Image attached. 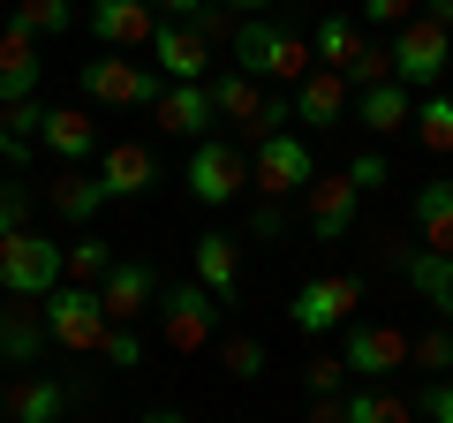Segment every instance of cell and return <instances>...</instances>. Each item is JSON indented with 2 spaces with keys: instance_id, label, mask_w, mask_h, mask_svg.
<instances>
[{
  "instance_id": "6da1fadb",
  "label": "cell",
  "mask_w": 453,
  "mask_h": 423,
  "mask_svg": "<svg viewBox=\"0 0 453 423\" xmlns=\"http://www.w3.org/2000/svg\"><path fill=\"white\" fill-rule=\"evenodd\" d=\"M226 61L242 68L250 83H280V91H295V83L310 76V38L295 31V23H273V16H250L234 23V38H226Z\"/></svg>"
},
{
  "instance_id": "7a4b0ae2",
  "label": "cell",
  "mask_w": 453,
  "mask_h": 423,
  "mask_svg": "<svg viewBox=\"0 0 453 423\" xmlns=\"http://www.w3.org/2000/svg\"><path fill=\"white\" fill-rule=\"evenodd\" d=\"M83 98L91 106H106V114H151L166 91V76L144 61V53H98V61H83Z\"/></svg>"
},
{
  "instance_id": "3957f363",
  "label": "cell",
  "mask_w": 453,
  "mask_h": 423,
  "mask_svg": "<svg viewBox=\"0 0 453 423\" xmlns=\"http://www.w3.org/2000/svg\"><path fill=\"white\" fill-rule=\"evenodd\" d=\"M61 280H68V242H46L38 227L0 242V288L16 295V303H46Z\"/></svg>"
},
{
  "instance_id": "277c9868",
  "label": "cell",
  "mask_w": 453,
  "mask_h": 423,
  "mask_svg": "<svg viewBox=\"0 0 453 423\" xmlns=\"http://www.w3.org/2000/svg\"><path fill=\"white\" fill-rule=\"evenodd\" d=\"M386 53H393V83H408V91H438L453 76V31L431 16H408Z\"/></svg>"
},
{
  "instance_id": "5b68a950",
  "label": "cell",
  "mask_w": 453,
  "mask_h": 423,
  "mask_svg": "<svg viewBox=\"0 0 453 423\" xmlns=\"http://www.w3.org/2000/svg\"><path fill=\"white\" fill-rule=\"evenodd\" d=\"M38 318H46V341L68 348V356H98V341H106V303H98V288H76V280H61V288L38 303Z\"/></svg>"
},
{
  "instance_id": "8992f818",
  "label": "cell",
  "mask_w": 453,
  "mask_h": 423,
  "mask_svg": "<svg viewBox=\"0 0 453 423\" xmlns=\"http://www.w3.org/2000/svg\"><path fill=\"white\" fill-rule=\"evenodd\" d=\"M219 295H204L196 280H166L159 288V333L174 356H196V348H211V333H219Z\"/></svg>"
},
{
  "instance_id": "52a82bcc",
  "label": "cell",
  "mask_w": 453,
  "mask_h": 423,
  "mask_svg": "<svg viewBox=\"0 0 453 423\" xmlns=\"http://www.w3.org/2000/svg\"><path fill=\"white\" fill-rule=\"evenodd\" d=\"M356 303H363V280H356V273H318V280H303V288H295L288 326L310 333V341H325V333H340L348 318H356Z\"/></svg>"
},
{
  "instance_id": "ba28073f",
  "label": "cell",
  "mask_w": 453,
  "mask_h": 423,
  "mask_svg": "<svg viewBox=\"0 0 453 423\" xmlns=\"http://www.w3.org/2000/svg\"><path fill=\"white\" fill-rule=\"evenodd\" d=\"M310 181H318V151H310L303 136H265V144H250V189L257 196L288 204V196H303Z\"/></svg>"
},
{
  "instance_id": "9c48e42d",
  "label": "cell",
  "mask_w": 453,
  "mask_h": 423,
  "mask_svg": "<svg viewBox=\"0 0 453 423\" xmlns=\"http://www.w3.org/2000/svg\"><path fill=\"white\" fill-rule=\"evenodd\" d=\"M250 189V144H234V136H204V144L189 151V196L204 212L234 204V196Z\"/></svg>"
},
{
  "instance_id": "30bf717a",
  "label": "cell",
  "mask_w": 453,
  "mask_h": 423,
  "mask_svg": "<svg viewBox=\"0 0 453 423\" xmlns=\"http://www.w3.org/2000/svg\"><path fill=\"white\" fill-rule=\"evenodd\" d=\"M83 23H91L98 53H144L151 31H159V8H151V0H91Z\"/></svg>"
},
{
  "instance_id": "8fae6325",
  "label": "cell",
  "mask_w": 453,
  "mask_h": 423,
  "mask_svg": "<svg viewBox=\"0 0 453 423\" xmlns=\"http://www.w3.org/2000/svg\"><path fill=\"white\" fill-rule=\"evenodd\" d=\"M386 265L438 310V326H453V258H438V250H423V242H416V250H408V242H386Z\"/></svg>"
},
{
  "instance_id": "7c38bea8",
  "label": "cell",
  "mask_w": 453,
  "mask_h": 423,
  "mask_svg": "<svg viewBox=\"0 0 453 423\" xmlns=\"http://www.w3.org/2000/svg\"><path fill=\"white\" fill-rule=\"evenodd\" d=\"M295 121L303 129H348L356 121V91H348V76H333V68H310L303 83H295Z\"/></svg>"
},
{
  "instance_id": "4fadbf2b",
  "label": "cell",
  "mask_w": 453,
  "mask_h": 423,
  "mask_svg": "<svg viewBox=\"0 0 453 423\" xmlns=\"http://www.w3.org/2000/svg\"><path fill=\"white\" fill-rule=\"evenodd\" d=\"M348 341H340V363L356 378H393L408 371V333L401 326H340Z\"/></svg>"
},
{
  "instance_id": "5bb4252c",
  "label": "cell",
  "mask_w": 453,
  "mask_h": 423,
  "mask_svg": "<svg viewBox=\"0 0 453 423\" xmlns=\"http://www.w3.org/2000/svg\"><path fill=\"white\" fill-rule=\"evenodd\" d=\"M356 212H363V189L348 174H325V181H310V189H303V219H310L318 242H348Z\"/></svg>"
},
{
  "instance_id": "9a60e30c",
  "label": "cell",
  "mask_w": 453,
  "mask_h": 423,
  "mask_svg": "<svg viewBox=\"0 0 453 423\" xmlns=\"http://www.w3.org/2000/svg\"><path fill=\"white\" fill-rule=\"evenodd\" d=\"M144 61L159 68L166 83H204V76H211V46L189 31V23H159L151 46H144Z\"/></svg>"
},
{
  "instance_id": "2e32d148",
  "label": "cell",
  "mask_w": 453,
  "mask_h": 423,
  "mask_svg": "<svg viewBox=\"0 0 453 423\" xmlns=\"http://www.w3.org/2000/svg\"><path fill=\"white\" fill-rule=\"evenodd\" d=\"M106 204H113V196H106V181H98V166H61V174L46 181V212H53V219H68L76 235L91 227Z\"/></svg>"
},
{
  "instance_id": "e0dca14e",
  "label": "cell",
  "mask_w": 453,
  "mask_h": 423,
  "mask_svg": "<svg viewBox=\"0 0 453 423\" xmlns=\"http://www.w3.org/2000/svg\"><path fill=\"white\" fill-rule=\"evenodd\" d=\"M38 83H46V46H38L31 31H0V106H23V98H38Z\"/></svg>"
},
{
  "instance_id": "ac0fdd59",
  "label": "cell",
  "mask_w": 453,
  "mask_h": 423,
  "mask_svg": "<svg viewBox=\"0 0 453 423\" xmlns=\"http://www.w3.org/2000/svg\"><path fill=\"white\" fill-rule=\"evenodd\" d=\"M98 303H106L113 326H129V318H144V310H159V273H151L144 258H121L106 273V288H98Z\"/></svg>"
},
{
  "instance_id": "d6986e66",
  "label": "cell",
  "mask_w": 453,
  "mask_h": 423,
  "mask_svg": "<svg viewBox=\"0 0 453 423\" xmlns=\"http://www.w3.org/2000/svg\"><path fill=\"white\" fill-rule=\"evenodd\" d=\"M189 265H196V288L204 295H219V303H234V288H242V250H234V235H219V227H204L189 242Z\"/></svg>"
},
{
  "instance_id": "ffe728a7",
  "label": "cell",
  "mask_w": 453,
  "mask_h": 423,
  "mask_svg": "<svg viewBox=\"0 0 453 423\" xmlns=\"http://www.w3.org/2000/svg\"><path fill=\"white\" fill-rule=\"evenodd\" d=\"M38 144H46L61 166H91V159H98V121H91V106H46Z\"/></svg>"
},
{
  "instance_id": "44dd1931",
  "label": "cell",
  "mask_w": 453,
  "mask_h": 423,
  "mask_svg": "<svg viewBox=\"0 0 453 423\" xmlns=\"http://www.w3.org/2000/svg\"><path fill=\"white\" fill-rule=\"evenodd\" d=\"M151 121H159L166 136H189V144H204L219 114H211V91H204V83H166L159 106H151Z\"/></svg>"
},
{
  "instance_id": "7402d4cb",
  "label": "cell",
  "mask_w": 453,
  "mask_h": 423,
  "mask_svg": "<svg viewBox=\"0 0 453 423\" xmlns=\"http://www.w3.org/2000/svg\"><path fill=\"white\" fill-rule=\"evenodd\" d=\"M98 181H106L113 204H121V196H144L151 181H159V151H151V144H106V159H98Z\"/></svg>"
},
{
  "instance_id": "603a6c76",
  "label": "cell",
  "mask_w": 453,
  "mask_h": 423,
  "mask_svg": "<svg viewBox=\"0 0 453 423\" xmlns=\"http://www.w3.org/2000/svg\"><path fill=\"white\" fill-rule=\"evenodd\" d=\"M408 121H416V91H408V83H371V91H356V129L401 136Z\"/></svg>"
},
{
  "instance_id": "cb8c5ba5",
  "label": "cell",
  "mask_w": 453,
  "mask_h": 423,
  "mask_svg": "<svg viewBox=\"0 0 453 423\" xmlns=\"http://www.w3.org/2000/svg\"><path fill=\"white\" fill-rule=\"evenodd\" d=\"M408 219H416V242L423 250L453 258V181H423V189L408 196Z\"/></svg>"
},
{
  "instance_id": "d4e9b609",
  "label": "cell",
  "mask_w": 453,
  "mask_h": 423,
  "mask_svg": "<svg viewBox=\"0 0 453 423\" xmlns=\"http://www.w3.org/2000/svg\"><path fill=\"white\" fill-rule=\"evenodd\" d=\"M204 91H211V114L234 121V129H250V121H257V106H265V83H250L242 68H211Z\"/></svg>"
},
{
  "instance_id": "484cf974",
  "label": "cell",
  "mask_w": 453,
  "mask_h": 423,
  "mask_svg": "<svg viewBox=\"0 0 453 423\" xmlns=\"http://www.w3.org/2000/svg\"><path fill=\"white\" fill-rule=\"evenodd\" d=\"M38 356H46L38 303H0V363H38Z\"/></svg>"
},
{
  "instance_id": "4316f807",
  "label": "cell",
  "mask_w": 453,
  "mask_h": 423,
  "mask_svg": "<svg viewBox=\"0 0 453 423\" xmlns=\"http://www.w3.org/2000/svg\"><path fill=\"white\" fill-rule=\"evenodd\" d=\"M363 46H371V38H363L348 16H318V23H310V61L333 68V76H348V61H356Z\"/></svg>"
},
{
  "instance_id": "83f0119b",
  "label": "cell",
  "mask_w": 453,
  "mask_h": 423,
  "mask_svg": "<svg viewBox=\"0 0 453 423\" xmlns=\"http://www.w3.org/2000/svg\"><path fill=\"white\" fill-rule=\"evenodd\" d=\"M68 408V386H53V378H16L8 386V423H61Z\"/></svg>"
},
{
  "instance_id": "f1b7e54d",
  "label": "cell",
  "mask_w": 453,
  "mask_h": 423,
  "mask_svg": "<svg viewBox=\"0 0 453 423\" xmlns=\"http://www.w3.org/2000/svg\"><path fill=\"white\" fill-rule=\"evenodd\" d=\"M8 23H16V31H31L38 46H46V38L68 31V23H83V8H76V0H16V16H8Z\"/></svg>"
},
{
  "instance_id": "f546056e",
  "label": "cell",
  "mask_w": 453,
  "mask_h": 423,
  "mask_svg": "<svg viewBox=\"0 0 453 423\" xmlns=\"http://www.w3.org/2000/svg\"><path fill=\"white\" fill-rule=\"evenodd\" d=\"M113 265H121V258L106 250V235H91V227H83L76 242H68V280H76V288H106V273H113Z\"/></svg>"
},
{
  "instance_id": "4dcf8cb0",
  "label": "cell",
  "mask_w": 453,
  "mask_h": 423,
  "mask_svg": "<svg viewBox=\"0 0 453 423\" xmlns=\"http://www.w3.org/2000/svg\"><path fill=\"white\" fill-rule=\"evenodd\" d=\"M416 144L423 151H453V91H423L416 98Z\"/></svg>"
},
{
  "instance_id": "1f68e13d",
  "label": "cell",
  "mask_w": 453,
  "mask_h": 423,
  "mask_svg": "<svg viewBox=\"0 0 453 423\" xmlns=\"http://www.w3.org/2000/svg\"><path fill=\"white\" fill-rule=\"evenodd\" d=\"M348 423H416V401H401V393H371V386H356V393H348Z\"/></svg>"
},
{
  "instance_id": "d6a6232c",
  "label": "cell",
  "mask_w": 453,
  "mask_h": 423,
  "mask_svg": "<svg viewBox=\"0 0 453 423\" xmlns=\"http://www.w3.org/2000/svg\"><path fill=\"white\" fill-rule=\"evenodd\" d=\"M288 121H295V91H265V106H257V121L242 129V144H265V136H288Z\"/></svg>"
},
{
  "instance_id": "836d02e7",
  "label": "cell",
  "mask_w": 453,
  "mask_h": 423,
  "mask_svg": "<svg viewBox=\"0 0 453 423\" xmlns=\"http://www.w3.org/2000/svg\"><path fill=\"white\" fill-rule=\"evenodd\" d=\"M31 212H38V189H31V181H0V242L31 227Z\"/></svg>"
},
{
  "instance_id": "e575fe53",
  "label": "cell",
  "mask_w": 453,
  "mask_h": 423,
  "mask_svg": "<svg viewBox=\"0 0 453 423\" xmlns=\"http://www.w3.org/2000/svg\"><path fill=\"white\" fill-rule=\"evenodd\" d=\"M408 363H423L431 378H453V326H438V333H416V341H408Z\"/></svg>"
},
{
  "instance_id": "d590c367",
  "label": "cell",
  "mask_w": 453,
  "mask_h": 423,
  "mask_svg": "<svg viewBox=\"0 0 453 423\" xmlns=\"http://www.w3.org/2000/svg\"><path fill=\"white\" fill-rule=\"evenodd\" d=\"M219 363H226V378H265V341L234 333V341H219Z\"/></svg>"
},
{
  "instance_id": "8d00e7d4",
  "label": "cell",
  "mask_w": 453,
  "mask_h": 423,
  "mask_svg": "<svg viewBox=\"0 0 453 423\" xmlns=\"http://www.w3.org/2000/svg\"><path fill=\"white\" fill-rule=\"evenodd\" d=\"M371 83H393V53L386 46H363L348 61V91H371Z\"/></svg>"
},
{
  "instance_id": "74e56055",
  "label": "cell",
  "mask_w": 453,
  "mask_h": 423,
  "mask_svg": "<svg viewBox=\"0 0 453 423\" xmlns=\"http://www.w3.org/2000/svg\"><path fill=\"white\" fill-rule=\"evenodd\" d=\"M98 356H106V371H136V363H144V341H136L129 326H106V341H98Z\"/></svg>"
},
{
  "instance_id": "f35d334b",
  "label": "cell",
  "mask_w": 453,
  "mask_h": 423,
  "mask_svg": "<svg viewBox=\"0 0 453 423\" xmlns=\"http://www.w3.org/2000/svg\"><path fill=\"white\" fill-rule=\"evenodd\" d=\"M340 174L356 181V189H363V196H371V189H386V181H393V166H386V151H356V159L340 166Z\"/></svg>"
},
{
  "instance_id": "ab89813d",
  "label": "cell",
  "mask_w": 453,
  "mask_h": 423,
  "mask_svg": "<svg viewBox=\"0 0 453 423\" xmlns=\"http://www.w3.org/2000/svg\"><path fill=\"white\" fill-rule=\"evenodd\" d=\"M310 393H348V363H340V348H318V356H310Z\"/></svg>"
},
{
  "instance_id": "60d3db41",
  "label": "cell",
  "mask_w": 453,
  "mask_h": 423,
  "mask_svg": "<svg viewBox=\"0 0 453 423\" xmlns=\"http://www.w3.org/2000/svg\"><path fill=\"white\" fill-rule=\"evenodd\" d=\"M408 16H423V0H363V23H378V31H401Z\"/></svg>"
},
{
  "instance_id": "b9f144b4",
  "label": "cell",
  "mask_w": 453,
  "mask_h": 423,
  "mask_svg": "<svg viewBox=\"0 0 453 423\" xmlns=\"http://www.w3.org/2000/svg\"><path fill=\"white\" fill-rule=\"evenodd\" d=\"M416 416H431V423H453V378H431V386L416 393Z\"/></svg>"
},
{
  "instance_id": "7bdbcfd3",
  "label": "cell",
  "mask_w": 453,
  "mask_h": 423,
  "mask_svg": "<svg viewBox=\"0 0 453 423\" xmlns=\"http://www.w3.org/2000/svg\"><path fill=\"white\" fill-rule=\"evenodd\" d=\"M250 235H257V242H280V235H288V204L257 196V212H250Z\"/></svg>"
},
{
  "instance_id": "ee69618b",
  "label": "cell",
  "mask_w": 453,
  "mask_h": 423,
  "mask_svg": "<svg viewBox=\"0 0 453 423\" xmlns=\"http://www.w3.org/2000/svg\"><path fill=\"white\" fill-rule=\"evenodd\" d=\"M8 129H16L23 144H38V129H46V98H23V106H8Z\"/></svg>"
},
{
  "instance_id": "f6af8a7d",
  "label": "cell",
  "mask_w": 453,
  "mask_h": 423,
  "mask_svg": "<svg viewBox=\"0 0 453 423\" xmlns=\"http://www.w3.org/2000/svg\"><path fill=\"white\" fill-rule=\"evenodd\" d=\"M189 31H196V38H204V46H226V38H234V23H226V8H219V0H211L204 16H196V23H189Z\"/></svg>"
},
{
  "instance_id": "bcb514c9",
  "label": "cell",
  "mask_w": 453,
  "mask_h": 423,
  "mask_svg": "<svg viewBox=\"0 0 453 423\" xmlns=\"http://www.w3.org/2000/svg\"><path fill=\"white\" fill-rule=\"evenodd\" d=\"M310 423H348V393H310Z\"/></svg>"
},
{
  "instance_id": "7dc6e473",
  "label": "cell",
  "mask_w": 453,
  "mask_h": 423,
  "mask_svg": "<svg viewBox=\"0 0 453 423\" xmlns=\"http://www.w3.org/2000/svg\"><path fill=\"white\" fill-rule=\"evenodd\" d=\"M151 8H159V23H196L211 0H151Z\"/></svg>"
},
{
  "instance_id": "c3c4849f",
  "label": "cell",
  "mask_w": 453,
  "mask_h": 423,
  "mask_svg": "<svg viewBox=\"0 0 453 423\" xmlns=\"http://www.w3.org/2000/svg\"><path fill=\"white\" fill-rule=\"evenodd\" d=\"M31 151H38V144H23V136L8 129V106H0V159H8V166H23V159H31Z\"/></svg>"
},
{
  "instance_id": "681fc988",
  "label": "cell",
  "mask_w": 453,
  "mask_h": 423,
  "mask_svg": "<svg viewBox=\"0 0 453 423\" xmlns=\"http://www.w3.org/2000/svg\"><path fill=\"white\" fill-rule=\"evenodd\" d=\"M423 16H431V23H446V31H453V0H423Z\"/></svg>"
},
{
  "instance_id": "f907efd6",
  "label": "cell",
  "mask_w": 453,
  "mask_h": 423,
  "mask_svg": "<svg viewBox=\"0 0 453 423\" xmlns=\"http://www.w3.org/2000/svg\"><path fill=\"white\" fill-rule=\"evenodd\" d=\"M219 8H242V16H273V0H219Z\"/></svg>"
},
{
  "instance_id": "816d5d0a",
  "label": "cell",
  "mask_w": 453,
  "mask_h": 423,
  "mask_svg": "<svg viewBox=\"0 0 453 423\" xmlns=\"http://www.w3.org/2000/svg\"><path fill=\"white\" fill-rule=\"evenodd\" d=\"M144 423H189V416H181V408H151Z\"/></svg>"
},
{
  "instance_id": "f5cc1de1",
  "label": "cell",
  "mask_w": 453,
  "mask_h": 423,
  "mask_svg": "<svg viewBox=\"0 0 453 423\" xmlns=\"http://www.w3.org/2000/svg\"><path fill=\"white\" fill-rule=\"evenodd\" d=\"M0 423H8V386H0Z\"/></svg>"
}]
</instances>
